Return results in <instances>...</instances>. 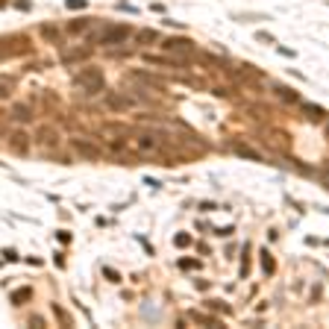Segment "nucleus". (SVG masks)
Masks as SVG:
<instances>
[{
	"label": "nucleus",
	"mask_w": 329,
	"mask_h": 329,
	"mask_svg": "<svg viewBox=\"0 0 329 329\" xmlns=\"http://www.w3.org/2000/svg\"><path fill=\"white\" fill-rule=\"evenodd\" d=\"M129 26L127 24H106L100 32H97V44H106V47H112V44H121V41H127L129 38Z\"/></svg>",
	"instance_id": "nucleus-1"
},
{
	"label": "nucleus",
	"mask_w": 329,
	"mask_h": 329,
	"mask_svg": "<svg viewBox=\"0 0 329 329\" xmlns=\"http://www.w3.org/2000/svg\"><path fill=\"white\" fill-rule=\"evenodd\" d=\"M135 150L144 156H159V153H165V138L156 132H141L135 138Z\"/></svg>",
	"instance_id": "nucleus-2"
},
{
	"label": "nucleus",
	"mask_w": 329,
	"mask_h": 329,
	"mask_svg": "<svg viewBox=\"0 0 329 329\" xmlns=\"http://www.w3.org/2000/svg\"><path fill=\"white\" fill-rule=\"evenodd\" d=\"M74 82H76L79 88H85V91H100V88H103V74H100L97 68H82V71H76Z\"/></svg>",
	"instance_id": "nucleus-3"
},
{
	"label": "nucleus",
	"mask_w": 329,
	"mask_h": 329,
	"mask_svg": "<svg viewBox=\"0 0 329 329\" xmlns=\"http://www.w3.org/2000/svg\"><path fill=\"white\" fill-rule=\"evenodd\" d=\"M162 50L171 53V56H191L194 53V41L191 38H165Z\"/></svg>",
	"instance_id": "nucleus-4"
},
{
	"label": "nucleus",
	"mask_w": 329,
	"mask_h": 329,
	"mask_svg": "<svg viewBox=\"0 0 329 329\" xmlns=\"http://www.w3.org/2000/svg\"><path fill=\"white\" fill-rule=\"evenodd\" d=\"M71 147H74L79 156H85V159H100V147H97V144H91V141L74 138V141H71Z\"/></svg>",
	"instance_id": "nucleus-5"
},
{
	"label": "nucleus",
	"mask_w": 329,
	"mask_h": 329,
	"mask_svg": "<svg viewBox=\"0 0 329 329\" xmlns=\"http://www.w3.org/2000/svg\"><path fill=\"white\" fill-rule=\"evenodd\" d=\"M91 26H94L91 18H76V21H71V24L65 26V32H68V35H82V32H88Z\"/></svg>",
	"instance_id": "nucleus-6"
},
{
	"label": "nucleus",
	"mask_w": 329,
	"mask_h": 329,
	"mask_svg": "<svg viewBox=\"0 0 329 329\" xmlns=\"http://www.w3.org/2000/svg\"><path fill=\"white\" fill-rule=\"evenodd\" d=\"M88 56H91V47H79V50H68L62 59H65V65H74V62H82Z\"/></svg>",
	"instance_id": "nucleus-7"
},
{
	"label": "nucleus",
	"mask_w": 329,
	"mask_h": 329,
	"mask_svg": "<svg viewBox=\"0 0 329 329\" xmlns=\"http://www.w3.org/2000/svg\"><path fill=\"white\" fill-rule=\"evenodd\" d=\"M129 103H132V100L124 97V94H109V97H106V106H109L112 112H115V109H127Z\"/></svg>",
	"instance_id": "nucleus-8"
},
{
	"label": "nucleus",
	"mask_w": 329,
	"mask_h": 329,
	"mask_svg": "<svg viewBox=\"0 0 329 329\" xmlns=\"http://www.w3.org/2000/svg\"><path fill=\"white\" fill-rule=\"evenodd\" d=\"M135 38H138V44H153V41H159V32L156 29H141Z\"/></svg>",
	"instance_id": "nucleus-9"
},
{
	"label": "nucleus",
	"mask_w": 329,
	"mask_h": 329,
	"mask_svg": "<svg viewBox=\"0 0 329 329\" xmlns=\"http://www.w3.org/2000/svg\"><path fill=\"white\" fill-rule=\"evenodd\" d=\"M274 91H277V97H279V100H285V103H300V97H297L291 88H282V85H279V88H274Z\"/></svg>",
	"instance_id": "nucleus-10"
},
{
	"label": "nucleus",
	"mask_w": 329,
	"mask_h": 329,
	"mask_svg": "<svg viewBox=\"0 0 329 329\" xmlns=\"http://www.w3.org/2000/svg\"><path fill=\"white\" fill-rule=\"evenodd\" d=\"M235 153H238V156H244V159H253V162H262V156H259L256 150H250L247 144H235Z\"/></svg>",
	"instance_id": "nucleus-11"
},
{
	"label": "nucleus",
	"mask_w": 329,
	"mask_h": 329,
	"mask_svg": "<svg viewBox=\"0 0 329 329\" xmlns=\"http://www.w3.org/2000/svg\"><path fill=\"white\" fill-rule=\"evenodd\" d=\"M12 88H15V79H12V76H3V79H0V97H9Z\"/></svg>",
	"instance_id": "nucleus-12"
},
{
	"label": "nucleus",
	"mask_w": 329,
	"mask_h": 329,
	"mask_svg": "<svg viewBox=\"0 0 329 329\" xmlns=\"http://www.w3.org/2000/svg\"><path fill=\"white\" fill-rule=\"evenodd\" d=\"M12 118H15V121H29V118H32V115H29V106H15Z\"/></svg>",
	"instance_id": "nucleus-13"
},
{
	"label": "nucleus",
	"mask_w": 329,
	"mask_h": 329,
	"mask_svg": "<svg viewBox=\"0 0 329 329\" xmlns=\"http://www.w3.org/2000/svg\"><path fill=\"white\" fill-rule=\"evenodd\" d=\"M41 35L50 38V41H59V29L56 26H41Z\"/></svg>",
	"instance_id": "nucleus-14"
},
{
	"label": "nucleus",
	"mask_w": 329,
	"mask_h": 329,
	"mask_svg": "<svg viewBox=\"0 0 329 329\" xmlns=\"http://www.w3.org/2000/svg\"><path fill=\"white\" fill-rule=\"evenodd\" d=\"M262 265H265V274H274V259H271V253H262Z\"/></svg>",
	"instance_id": "nucleus-15"
},
{
	"label": "nucleus",
	"mask_w": 329,
	"mask_h": 329,
	"mask_svg": "<svg viewBox=\"0 0 329 329\" xmlns=\"http://www.w3.org/2000/svg\"><path fill=\"white\" fill-rule=\"evenodd\" d=\"M85 6V0H68V9H82Z\"/></svg>",
	"instance_id": "nucleus-16"
},
{
	"label": "nucleus",
	"mask_w": 329,
	"mask_h": 329,
	"mask_svg": "<svg viewBox=\"0 0 329 329\" xmlns=\"http://www.w3.org/2000/svg\"><path fill=\"white\" fill-rule=\"evenodd\" d=\"M26 297H29V291H18V294H15V303H21V300H26Z\"/></svg>",
	"instance_id": "nucleus-17"
},
{
	"label": "nucleus",
	"mask_w": 329,
	"mask_h": 329,
	"mask_svg": "<svg viewBox=\"0 0 329 329\" xmlns=\"http://www.w3.org/2000/svg\"><path fill=\"white\" fill-rule=\"evenodd\" d=\"M3 3H6V0H0V6H3Z\"/></svg>",
	"instance_id": "nucleus-18"
}]
</instances>
